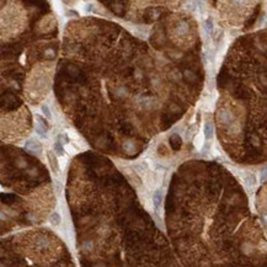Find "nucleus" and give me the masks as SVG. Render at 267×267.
<instances>
[{
    "mask_svg": "<svg viewBox=\"0 0 267 267\" xmlns=\"http://www.w3.org/2000/svg\"><path fill=\"white\" fill-rule=\"evenodd\" d=\"M25 148L28 151L35 153V154H41L42 153V144L38 141H36V139H28L25 143Z\"/></svg>",
    "mask_w": 267,
    "mask_h": 267,
    "instance_id": "nucleus-3",
    "label": "nucleus"
},
{
    "mask_svg": "<svg viewBox=\"0 0 267 267\" xmlns=\"http://www.w3.org/2000/svg\"><path fill=\"white\" fill-rule=\"evenodd\" d=\"M187 30H188V26H187V23H186V22H181V23L177 26V28H176V32H177L179 35H185L186 32H187Z\"/></svg>",
    "mask_w": 267,
    "mask_h": 267,
    "instance_id": "nucleus-10",
    "label": "nucleus"
},
{
    "mask_svg": "<svg viewBox=\"0 0 267 267\" xmlns=\"http://www.w3.org/2000/svg\"><path fill=\"white\" fill-rule=\"evenodd\" d=\"M266 25H267V16H266Z\"/></svg>",
    "mask_w": 267,
    "mask_h": 267,
    "instance_id": "nucleus-18",
    "label": "nucleus"
},
{
    "mask_svg": "<svg viewBox=\"0 0 267 267\" xmlns=\"http://www.w3.org/2000/svg\"><path fill=\"white\" fill-rule=\"evenodd\" d=\"M163 188H158L155 192H154V195H153V205H154V209H155V212H160V208H161V203H163V198H164V196H163Z\"/></svg>",
    "mask_w": 267,
    "mask_h": 267,
    "instance_id": "nucleus-2",
    "label": "nucleus"
},
{
    "mask_svg": "<svg viewBox=\"0 0 267 267\" xmlns=\"http://www.w3.org/2000/svg\"><path fill=\"white\" fill-rule=\"evenodd\" d=\"M41 110H42V113L44 115V117H46L47 120H52V113H51V110H49V107H48L47 105H42Z\"/></svg>",
    "mask_w": 267,
    "mask_h": 267,
    "instance_id": "nucleus-11",
    "label": "nucleus"
},
{
    "mask_svg": "<svg viewBox=\"0 0 267 267\" xmlns=\"http://www.w3.org/2000/svg\"><path fill=\"white\" fill-rule=\"evenodd\" d=\"M261 219H262V223H264L265 226L267 228V212H262V214H261Z\"/></svg>",
    "mask_w": 267,
    "mask_h": 267,
    "instance_id": "nucleus-16",
    "label": "nucleus"
},
{
    "mask_svg": "<svg viewBox=\"0 0 267 267\" xmlns=\"http://www.w3.org/2000/svg\"><path fill=\"white\" fill-rule=\"evenodd\" d=\"M267 180V166H265L260 174V182H265Z\"/></svg>",
    "mask_w": 267,
    "mask_h": 267,
    "instance_id": "nucleus-13",
    "label": "nucleus"
},
{
    "mask_svg": "<svg viewBox=\"0 0 267 267\" xmlns=\"http://www.w3.org/2000/svg\"><path fill=\"white\" fill-rule=\"evenodd\" d=\"M62 142H59V141H57L56 143H54V150H56V154L57 155H59V156H62L64 155V148H63L62 145Z\"/></svg>",
    "mask_w": 267,
    "mask_h": 267,
    "instance_id": "nucleus-9",
    "label": "nucleus"
},
{
    "mask_svg": "<svg viewBox=\"0 0 267 267\" xmlns=\"http://www.w3.org/2000/svg\"><path fill=\"white\" fill-rule=\"evenodd\" d=\"M247 0H233V2L235 4V5H244V4H246Z\"/></svg>",
    "mask_w": 267,
    "mask_h": 267,
    "instance_id": "nucleus-17",
    "label": "nucleus"
},
{
    "mask_svg": "<svg viewBox=\"0 0 267 267\" xmlns=\"http://www.w3.org/2000/svg\"><path fill=\"white\" fill-rule=\"evenodd\" d=\"M218 120L219 122L224 126H230L234 122V116L228 111V110H220L218 113Z\"/></svg>",
    "mask_w": 267,
    "mask_h": 267,
    "instance_id": "nucleus-1",
    "label": "nucleus"
},
{
    "mask_svg": "<svg viewBox=\"0 0 267 267\" xmlns=\"http://www.w3.org/2000/svg\"><path fill=\"white\" fill-rule=\"evenodd\" d=\"M49 222L53 224V225H59L61 224V222H62V218H61V214L58 213V212H53L52 214H51V217H49Z\"/></svg>",
    "mask_w": 267,
    "mask_h": 267,
    "instance_id": "nucleus-8",
    "label": "nucleus"
},
{
    "mask_svg": "<svg viewBox=\"0 0 267 267\" xmlns=\"http://www.w3.org/2000/svg\"><path fill=\"white\" fill-rule=\"evenodd\" d=\"M36 118L38 120V123L36 124V132L43 137V138H46V132H47V124H46V120L44 118H42L41 116H36Z\"/></svg>",
    "mask_w": 267,
    "mask_h": 267,
    "instance_id": "nucleus-5",
    "label": "nucleus"
},
{
    "mask_svg": "<svg viewBox=\"0 0 267 267\" xmlns=\"http://www.w3.org/2000/svg\"><path fill=\"white\" fill-rule=\"evenodd\" d=\"M202 141H203V137H202V136H198L197 139L195 141V146H197L198 149H201V146H202Z\"/></svg>",
    "mask_w": 267,
    "mask_h": 267,
    "instance_id": "nucleus-14",
    "label": "nucleus"
},
{
    "mask_svg": "<svg viewBox=\"0 0 267 267\" xmlns=\"http://www.w3.org/2000/svg\"><path fill=\"white\" fill-rule=\"evenodd\" d=\"M205 30L207 33H210L213 31V21H212V19H207L205 21Z\"/></svg>",
    "mask_w": 267,
    "mask_h": 267,
    "instance_id": "nucleus-12",
    "label": "nucleus"
},
{
    "mask_svg": "<svg viewBox=\"0 0 267 267\" xmlns=\"http://www.w3.org/2000/svg\"><path fill=\"white\" fill-rule=\"evenodd\" d=\"M203 134H205V139H212L214 136V126L212 122H205V127H203Z\"/></svg>",
    "mask_w": 267,
    "mask_h": 267,
    "instance_id": "nucleus-6",
    "label": "nucleus"
},
{
    "mask_svg": "<svg viewBox=\"0 0 267 267\" xmlns=\"http://www.w3.org/2000/svg\"><path fill=\"white\" fill-rule=\"evenodd\" d=\"M58 141H63L64 143H68V142H69V138H68L67 134H61V136L58 137Z\"/></svg>",
    "mask_w": 267,
    "mask_h": 267,
    "instance_id": "nucleus-15",
    "label": "nucleus"
},
{
    "mask_svg": "<svg viewBox=\"0 0 267 267\" xmlns=\"http://www.w3.org/2000/svg\"><path fill=\"white\" fill-rule=\"evenodd\" d=\"M243 179H244L245 185H246L249 188L255 187V185H256V177H255V175H252V174H250V172H245V174L243 175Z\"/></svg>",
    "mask_w": 267,
    "mask_h": 267,
    "instance_id": "nucleus-7",
    "label": "nucleus"
},
{
    "mask_svg": "<svg viewBox=\"0 0 267 267\" xmlns=\"http://www.w3.org/2000/svg\"><path fill=\"white\" fill-rule=\"evenodd\" d=\"M47 158H48V161H49V165H51L53 172H54V174H58V172H59V164H58L57 155H56L52 150H49V151L47 153Z\"/></svg>",
    "mask_w": 267,
    "mask_h": 267,
    "instance_id": "nucleus-4",
    "label": "nucleus"
}]
</instances>
